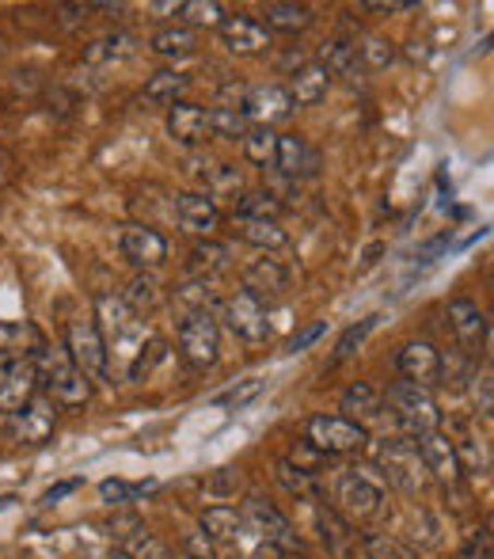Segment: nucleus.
<instances>
[{
	"label": "nucleus",
	"instance_id": "46",
	"mask_svg": "<svg viewBox=\"0 0 494 559\" xmlns=\"http://www.w3.org/2000/svg\"><path fill=\"white\" fill-rule=\"evenodd\" d=\"M365 556L370 559H419L407 545H399L396 537H388V533H370V537L362 540Z\"/></svg>",
	"mask_w": 494,
	"mask_h": 559
},
{
	"label": "nucleus",
	"instance_id": "42",
	"mask_svg": "<svg viewBox=\"0 0 494 559\" xmlns=\"http://www.w3.org/2000/svg\"><path fill=\"white\" fill-rule=\"evenodd\" d=\"M156 491V484H125V479H104L99 484V499L107 502V507H125V502L141 499V495Z\"/></svg>",
	"mask_w": 494,
	"mask_h": 559
},
{
	"label": "nucleus",
	"instance_id": "45",
	"mask_svg": "<svg viewBox=\"0 0 494 559\" xmlns=\"http://www.w3.org/2000/svg\"><path fill=\"white\" fill-rule=\"evenodd\" d=\"M122 552L130 556V559H171L168 545H164V540H156L153 533H145V530L130 533V537H125Z\"/></svg>",
	"mask_w": 494,
	"mask_h": 559
},
{
	"label": "nucleus",
	"instance_id": "43",
	"mask_svg": "<svg viewBox=\"0 0 494 559\" xmlns=\"http://www.w3.org/2000/svg\"><path fill=\"white\" fill-rule=\"evenodd\" d=\"M475 373H480V369H475L472 354H457V350L442 354V373H437L442 384H465V381H472Z\"/></svg>",
	"mask_w": 494,
	"mask_h": 559
},
{
	"label": "nucleus",
	"instance_id": "17",
	"mask_svg": "<svg viewBox=\"0 0 494 559\" xmlns=\"http://www.w3.org/2000/svg\"><path fill=\"white\" fill-rule=\"evenodd\" d=\"M293 115V99L281 84H258V88H248L244 99V118L255 126H274L281 118Z\"/></svg>",
	"mask_w": 494,
	"mask_h": 559
},
{
	"label": "nucleus",
	"instance_id": "55",
	"mask_svg": "<svg viewBox=\"0 0 494 559\" xmlns=\"http://www.w3.org/2000/svg\"><path fill=\"white\" fill-rule=\"evenodd\" d=\"M179 559H214V545H209V537H202V533H191V537L183 540V556Z\"/></svg>",
	"mask_w": 494,
	"mask_h": 559
},
{
	"label": "nucleus",
	"instance_id": "59",
	"mask_svg": "<svg viewBox=\"0 0 494 559\" xmlns=\"http://www.w3.org/2000/svg\"><path fill=\"white\" fill-rule=\"evenodd\" d=\"M111 559H130V556H125V552H115Z\"/></svg>",
	"mask_w": 494,
	"mask_h": 559
},
{
	"label": "nucleus",
	"instance_id": "29",
	"mask_svg": "<svg viewBox=\"0 0 494 559\" xmlns=\"http://www.w3.org/2000/svg\"><path fill=\"white\" fill-rule=\"evenodd\" d=\"M153 53H160V58H191L194 50H198V31H191L186 23H179V27H164L153 35Z\"/></svg>",
	"mask_w": 494,
	"mask_h": 559
},
{
	"label": "nucleus",
	"instance_id": "6",
	"mask_svg": "<svg viewBox=\"0 0 494 559\" xmlns=\"http://www.w3.org/2000/svg\"><path fill=\"white\" fill-rule=\"evenodd\" d=\"M335 502H339V514H347V522H365L381 514L384 484L362 468H347L335 484Z\"/></svg>",
	"mask_w": 494,
	"mask_h": 559
},
{
	"label": "nucleus",
	"instance_id": "26",
	"mask_svg": "<svg viewBox=\"0 0 494 559\" xmlns=\"http://www.w3.org/2000/svg\"><path fill=\"white\" fill-rule=\"evenodd\" d=\"M327 88H332V73H327L320 61H309V66L297 69L286 92H289V99H293V107H312L327 96Z\"/></svg>",
	"mask_w": 494,
	"mask_h": 559
},
{
	"label": "nucleus",
	"instance_id": "50",
	"mask_svg": "<svg viewBox=\"0 0 494 559\" xmlns=\"http://www.w3.org/2000/svg\"><path fill=\"white\" fill-rule=\"evenodd\" d=\"M240 183H244V176H240V168L237 164H217L214 171H209V199H214V194H229V191H240Z\"/></svg>",
	"mask_w": 494,
	"mask_h": 559
},
{
	"label": "nucleus",
	"instance_id": "54",
	"mask_svg": "<svg viewBox=\"0 0 494 559\" xmlns=\"http://www.w3.org/2000/svg\"><path fill=\"white\" fill-rule=\"evenodd\" d=\"M324 332H327V324H324V320H320V324H309V328H301V332H297V335H293V338H289V343H286V350H289V354H301V350H309V346L316 343V338L324 335Z\"/></svg>",
	"mask_w": 494,
	"mask_h": 559
},
{
	"label": "nucleus",
	"instance_id": "20",
	"mask_svg": "<svg viewBox=\"0 0 494 559\" xmlns=\"http://www.w3.org/2000/svg\"><path fill=\"white\" fill-rule=\"evenodd\" d=\"M168 133L179 141V145L194 148V145H206L209 138V111L198 104H176L168 107Z\"/></svg>",
	"mask_w": 494,
	"mask_h": 559
},
{
	"label": "nucleus",
	"instance_id": "48",
	"mask_svg": "<svg viewBox=\"0 0 494 559\" xmlns=\"http://www.w3.org/2000/svg\"><path fill=\"white\" fill-rule=\"evenodd\" d=\"M472 404H475V415H480V419H491V415H494V377H491V369H483V373L472 377Z\"/></svg>",
	"mask_w": 494,
	"mask_h": 559
},
{
	"label": "nucleus",
	"instance_id": "21",
	"mask_svg": "<svg viewBox=\"0 0 494 559\" xmlns=\"http://www.w3.org/2000/svg\"><path fill=\"white\" fill-rule=\"evenodd\" d=\"M96 317H99V335L107 338V346L111 343H119V338H125L130 332H137L141 328V320L130 312V305L122 301V297H115V294H99L96 297Z\"/></svg>",
	"mask_w": 494,
	"mask_h": 559
},
{
	"label": "nucleus",
	"instance_id": "27",
	"mask_svg": "<svg viewBox=\"0 0 494 559\" xmlns=\"http://www.w3.org/2000/svg\"><path fill=\"white\" fill-rule=\"evenodd\" d=\"M286 214V202L274 191H244L237 202V222H278Z\"/></svg>",
	"mask_w": 494,
	"mask_h": 559
},
{
	"label": "nucleus",
	"instance_id": "52",
	"mask_svg": "<svg viewBox=\"0 0 494 559\" xmlns=\"http://www.w3.org/2000/svg\"><path fill=\"white\" fill-rule=\"evenodd\" d=\"M176 297H179V301H186V305H194L191 312H198V309H209V297H214V294H209V282L198 278V282H186Z\"/></svg>",
	"mask_w": 494,
	"mask_h": 559
},
{
	"label": "nucleus",
	"instance_id": "4",
	"mask_svg": "<svg viewBox=\"0 0 494 559\" xmlns=\"http://www.w3.org/2000/svg\"><path fill=\"white\" fill-rule=\"evenodd\" d=\"M240 518H244V530L263 537L266 548H278V552H301V537H297L293 525H289V518L281 514L270 499H263V495H248Z\"/></svg>",
	"mask_w": 494,
	"mask_h": 559
},
{
	"label": "nucleus",
	"instance_id": "53",
	"mask_svg": "<svg viewBox=\"0 0 494 559\" xmlns=\"http://www.w3.org/2000/svg\"><path fill=\"white\" fill-rule=\"evenodd\" d=\"M460 559H491V530H487V525H483V530H475V533H468Z\"/></svg>",
	"mask_w": 494,
	"mask_h": 559
},
{
	"label": "nucleus",
	"instance_id": "8",
	"mask_svg": "<svg viewBox=\"0 0 494 559\" xmlns=\"http://www.w3.org/2000/svg\"><path fill=\"white\" fill-rule=\"evenodd\" d=\"M53 427H58V404L50 396H35L20 407V412L8 415V435L20 445H43L50 442Z\"/></svg>",
	"mask_w": 494,
	"mask_h": 559
},
{
	"label": "nucleus",
	"instance_id": "9",
	"mask_svg": "<svg viewBox=\"0 0 494 559\" xmlns=\"http://www.w3.org/2000/svg\"><path fill=\"white\" fill-rule=\"evenodd\" d=\"M365 442H370L365 427L342 419V415H316V419H309V445L316 453H358Z\"/></svg>",
	"mask_w": 494,
	"mask_h": 559
},
{
	"label": "nucleus",
	"instance_id": "57",
	"mask_svg": "<svg viewBox=\"0 0 494 559\" xmlns=\"http://www.w3.org/2000/svg\"><path fill=\"white\" fill-rule=\"evenodd\" d=\"M76 487H81V479H65V484L50 487V491H46V495H43V499H38V502H43V507H53V502H58V499H65V495H73Z\"/></svg>",
	"mask_w": 494,
	"mask_h": 559
},
{
	"label": "nucleus",
	"instance_id": "58",
	"mask_svg": "<svg viewBox=\"0 0 494 559\" xmlns=\"http://www.w3.org/2000/svg\"><path fill=\"white\" fill-rule=\"evenodd\" d=\"M12 502H15L12 495H0V510H8V507H12Z\"/></svg>",
	"mask_w": 494,
	"mask_h": 559
},
{
	"label": "nucleus",
	"instance_id": "30",
	"mask_svg": "<svg viewBox=\"0 0 494 559\" xmlns=\"http://www.w3.org/2000/svg\"><path fill=\"white\" fill-rule=\"evenodd\" d=\"M244 533V518L237 507H209L202 510V537L209 540H237Z\"/></svg>",
	"mask_w": 494,
	"mask_h": 559
},
{
	"label": "nucleus",
	"instance_id": "2",
	"mask_svg": "<svg viewBox=\"0 0 494 559\" xmlns=\"http://www.w3.org/2000/svg\"><path fill=\"white\" fill-rule=\"evenodd\" d=\"M376 468L384 472L396 491L403 495H419L422 484H426V468L419 461V449H414V438H381L376 442Z\"/></svg>",
	"mask_w": 494,
	"mask_h": 559
},
{
	"label": "nucleus",
	"instance_id": "38",
	"mask_svg": "<svg viewBox=\"0 0 494 559\" xmlns=\"http://www.w3.org/2000/svg\"><path fill=\"white\" fill-rule=\"evenodd\" d=\"M278 484L286 487L293 499H316V491H320L316 472L301 468V464H293L289 456H281L278 461Z\"/></svg>",
	"mask_w": 494,
	"mask_h": 559
},
{
	"label": "nucleus",
	"instance_id": "25",
	"mask_svg": "<svg viewBox=\"0 0 494 559\" xmlns=\"http://www.w3.org/2000/svg\"><path fill=\"white\" fill-rule=\"evenodd\" d=\"M339 407H342V419L358 423V427H370V423H376L384 415V400L376 396V389H373V384H365V381L350 384V389L342 392Z\"/></svg>",
	"mask_w": 494,
	"mask_h": 559
},
{
	"label": "nucleus",
	"instance_id": "3",
	"mask_svg": "<svg viewBox=\"0 0 494 559\" xmlns=\"http://www.w3.org/2000/svg\"><path fill=\"white\" fill-rule=\"evenodd\" d=\"M388 412L396 415V423L411 438L430 435V430H437V423H442V412H437L430 389H419V384H407V381L388 389Z\"/></svg>",
	"mask_w": 494,
	"mask_h": 559
},
{
	"label": "nucleus",
	"instance_id": "39",
	"mask_svg": "<svg viewBox=\"0 0 494 559\" xmlns=\"http://www.w3.org/2000/svg\"><path fill=\"white\" fill-rule=\"evenodd\" d=\"M244 156L251 164L270 168L274 156H278V133H274L270 126H251V130L244 133Z\"/></svg>",
	"mask_w": 494,
	"mask_h": 559
},
{
	"label": "nucleus",
	"instance_id": "14",
	"mask_svg": "<svg viewBox=\"0 0 494 559\" xmlns=\"http://www.w3.org/2000/svg\"><path fill=\"white\" fill-rule=\"evenodd\" d=\"M445 317H449V328L457 332L460 346H465V354H480V350H487V346H491L487 312H483L475 301H468V297H457V301H449Z\"/></svg>",
	"mask_w": 494,
	"mask_h": 559
},
{
	"label": "nucleus",
	"instance_id": "10",
	"mask_svg": "<svg viewBox=\"0 0 494 559\" xmlns=\"http://www.w3.org/2000/svg\"><path fill=\"white\" fill-rule=\"evenodd\" d=\"M225 324L244 343H266L270 338V312H266V305L258 297L244 294V289L225 301Z\"/></svg>",
	"mask_w": 494,
	"mask_h": 559
},
{
	"label": "nucleus",
	"instance_id": "7",
	"mask_svg": "<svg viewBox=\"0 0 494 559\" xmlns=\"http://www.w3.org/2000/svg\"><path fill=\"white\" fill-rule=\"evenodd\" d=\"M65 354L73 358V366L81 369L88 381H107L111 373V354H107V338L99 335L96 324L76 320L65 332Z\"/></svg>",
	"mask_w": 494,
	"mask_h": 559
},
{
	"label": "nucleus",
	"instance_id": "31",
	"mask_svg": "<svg viewBox=\"0 0 494 559\" xmlns=\"http://www.w3.org/2000/svg\"><path fill=\"white\" fill-rule=\"evenodd\" d=\"M137 46V38L130 31H115V35H104L84 50V61L88 66H111V61H125Z\"/></svg>",
	"mask_w": 494,
	"mask_h": 559
},
{
	"label": "nucleus",
	"instance_id": "18",
	"mask_svg": "<svg viewBox=\"0 0 494 559\" xmlns=\"http://www.w3.org/2000/svg\"><path fill=\"white\" fill-rule=\"evenodd\" d=\"M289 289V266L274 255H263L255 263L244 266V294L258 297V301H270V297H281Z\"/></svg>",
	"mask_w": 494,
	"mask_h": 559
},
{
	"label": "nucleus",
	"instance_id": "23",
	"mask_svg": "<svg viewBox=\"0 0 494 559\" xmlns=\"http://www.w3.org/2000/svg\"><path fill=\"white\" fill-rule=\"evenodd\" d=\"M453 442V453H457V464L460 472H472V476H487L491 472V442L483 435H475L468 423H460L457 427V438H449Z\"/></svg>",
	"mask_w": 494,
	"mask_h": 559
},
{
	"label": "nucleus",
	"instance_id": "35",
	"mask_svg": "<svg viewBox=\"0 0 494 559\" xmlns=\"http://www.w3.org/2000/svg\"><path fill=\"white\" fill-rule=\"evenodd\" d=\"M237 236L251 248H263L266 255L289 243V233L278 222H237Z\"/></svg>",
	"mask_w": 494,
	"mask_h": 559
},
{
	"label": "nucleus",
	"instance_id": "33",
	"mask_svg": "<svg viewBox=\"0 0 494 559\" xmlns=\"http://www.w3.org/2000/svg\"><path fill=\"white\" fill-rule=\"evenodd\" d=\"M316 525H320V537H324V545L332 548V552H350V545H354V533H350V522L339 514V510L332 507H320L316 510Z\"/></svg>",
	"mask_w": 494,
	"mask_h": 559
},
{
	"label": "nucleus",
	"instance_id": "13",
	"mask_svg": "<svg viewBox=\"0 0 494 559\" xmlns=\"http://www.w3.org/2000/svg\"><path fill=\"white\" fill-rule=\"evenodd\" d=\"M414 449H419V461L426 468V476H434L442 487H460V464H457V453H453V442L449 435L442 430H430V435L414 438Z\"/></svg>",
	"mask_w": 494,
	"mask_h": 559
},
{
	"label": "nucleus",
	"instance_id": "40",
	"mask_svg": "<svg viewBox=\"0 0 494 559\" xmlns=\"http://www.w3.org/2000/svg\"><path fill=\"white\" fill-rule=\"evenodd\" d=\"M248 130H251V122L244 118V111H229V107H214V111H209V138L244 141Z\"/></svg>",
	"mask_w": 494,
	"mask_h": 559
},
{
	"label": "nucleus",
	"instance_id": "47",
	"mask_svg": "<svg viewBox=\"0 0 494 559\" xmlns=\"http://www.w3.org/2000/svg\"><path fill=\"white\" fill-rule=\"evenodd\" d=\"M376 320H381V317H376V312H373V317H365L362 324L347 328V335H342V338H339V346H335V358H332V361H347L350 354H354L358 346L365 343V335H370L373 328H376Z\"/></svg>",
	"mask_w": 494,
	"mask_h": 559
},
{
	"label": "nucleus",
	"instance_id": "34",
	"mask_svg": "<svg viewBox=\"0 0 494 559\" xmlns=\"http://www.w3.org/2000/svg\"><path fill=\"white\" fill-rule=\"evenodd\" d=\"M320 66L332 76L358 73V69H362V61H358V43H350V38H332V43L320 50Z\"/></svg>",
	"mask_w": 494,
	"mask_h": 559
},
{
	"label": "nucleus",
	"instance_id": "32",
	"mask_svg": "<svg viewBox=\"0 0 494 559\" xmlns=\"http://www.w3.org/2000/svg\"><path fill=\"white\" fill-rule=\"evenodd\" d=\"M229 266H232L229 243H217V240L194 243V251H191V271L194 274H202V278H214V274H225Z\"/></svg>",
	"mask_w": 494,
	"mask_h": 559
},
{
	"label": "nucleus",
	"instance_id": "15",
	"mask_svg": "<svg viewBox=\"0 0 494 559\" xmlns=\"http://www.w3.org/2000/svg\"><path fill=\"white\" fill-rule=\"evenodd\" d=\"M122 255L133 266L148 271V266H160L168 259V240L164 233H156L153 225H125L122 228Z\"/></svg>",
	"mask_w": 494,
	"mask_h": 559
},
{
	"label": "nucleus",
	"instance_id": "49",
	"mask_svg": "<svg viewBox=\"0 0 494 559\" xmlns=\"http://www.w3.org/2000/svg\"><path fill=\"white\" fill-rule=\"evenodd\" d=\"M160 358H164V343H160V338H148V350H145V346H141V354L130 361V369H125V377H130V381H145V377L153 373V366H156V361H160Z\"/></svg>",
	"mask_w": 494,
	"mask_h": 559
},
{
	"label": "nucleus",
	"instance_id": "51",
	"mask_svg": "<svg viewBox=\"0 0 494 559\" xmlns=\"http://www.w3.org/2000/svg\"><path fill=\"white\" fill-rule=\"evenodd\" d=\"M391 58H396V50H391V43H384V38H365V43L358 46V61L370 69L391 66Z\"/></svg>",
	"mask_w": 494,
	"mask_h": 559
},
{
	"label": "nucleus",
	"instance_id": "22",
	"mask_svg": "<svg viewBox=\"0 0 494 559\" xmlns=\"http://www.w3.org/2000/svg\"><path fill=\"white\" fill-rule=\"evenodd\" d=\"M274 168L289 179H304L320 171V148H312L304 138H278V156H274Z\"/></svg>",
	"mask_w": 494,
	"mask_h": 559
},
{
	"label": "nucleus",
	"instance_id": "36",
	"mask_svg": "<svg viewBox=\"0 0 494 559\" xmlns=\"http://www.w3.org/2000/svg\"><path fill=\"white\" fill-rule=\"evenodd\" d=\"M263 15H266V27L274 31H304L316 23V12L309 4H266Z\"/></svg>",
	"mask_w": 494,
	"mask_h": 559
},
{
	"label": "nucleus",
	"instance_id": "24",
	"mask_svg": "<svg viewBox=\"0 0 494 559\" xmlns=\"http://www.w3.org/2000/svg\"><path fill=\"white\" fill-rule=\"evenodd\" d=\"M43 346V332L27 320H0V361L35 358Z\"/></svg>",
	"mask_w": 494,
	"mask_h": 559
},
{
	"label": "nucleus",
	"instance_id": "28",
	"mask_svg": "<svg viewBox=\"0 0 494 559\" xmlns=\"http://www.w3.org/2000/svg\"><path fill=\"white\" fill-rule=\"evenodd\" d=\"M186 88H191V76L176 73V69H164V73H156L153 81L145 84V99L156 107H176V104H183Z\"/></svg>",
	"mask_w": 494,
	"mask_h": 559
},
{
	"label": "nucleus",
	"instance_id": "44",
	"mask_svg": "<svg viewBox=\"0 0 494 559\" xmlns=\"http://www.w3.org/2000/svg\"><path fill=\"white\" fill-rule=\"evenodd\" d=\"M263 392H266V381H263V377H248V381H240V384H232V389L217 392L214 404H217V407H244V404H251V400L263 396Z\"/></svg>",
	"mask_w": 494,
	"mask_h": 559
},
{
	"label": "nucleus",
	"instance_id": "16",
	"mask_svg": "<svg viewBox=\"0 0 494 559\" xmlns=\"http://www.w3.org/2000/svg\"><path fill=\"white\" fill-rule=\"evenodd\" d=\"M176 222L191 236H209L221 225V210H217V202L206 191H186L176 199Z\"/></svg>",
	"mask_w": 494,
	"mask_h": 559
},
{
	"label": "nucleus",
	"instance_id": "41",
	"mask_svg": "<svg viewBox=\"0 0 494 559\" xmlns=\"http://www.w3.org/2000/svg\"><path fill=\"white\" fill-rule=\"evenodd\" d=\"M179 15H183L191 31L221 27V23H225V8L217 4V0H186V4H179Z\"/></svg>",
	"mask_w": 494,
	"mask_h": 559
},
{
	"label": "nucleus",
	"instance_id": "37",
	"mask_svg": "<svg viewBox=\"0 0 494 559\" xmlns=\"http://www.w3.org/2000/svg\"><path fill=\"white\" fill-rule=\"evenodd\" d=\"M122 301L130 305L133 317H141V312H153L156 305L164 301V289H160V282H156L153 274H137V278L125 286Z\"/></svg>",
	"mask_w": 494,
	"mask_h": 559
},
{
	"label": "nucleus",
	"instance_id": "5",
	"mask_svg": "<svg viewBox=\"0 0 494 559\" xmlns=\"http://www.w3.org/2000/svg\"><path fill=\"white\" fill-rule=\"evenodd\" d=\"M179 350L194 369L217 366V358H221V328H217L214 312L198 309L179 320Z\"/></svg>",
	"mask_w": 494,
	"mask_h": 559
},
{
	"label": "nucleus",
	"instance_id": "11",
	"mask_svg": "<svg viewBox=\"0 0 494 559\" xmlns=\"http://www.w3.org/2000/svg\"><path fill=\"white\" fill-rule=\"evenodd\" d=\"M396 369L407 384L430 389V384H437V373H442V350L430 338H411V343L399 346Z\"/></svg>",
	"mask_w": 494,
	"mask_h": 559
},
{
	"label": "nucleus",
	"instance_id": "12",
	"mask_svg": "<svg viewBox=\"0 0 494 559\" xmlns=\"http://www.w3.org/2000/svg\"><path fill=\"white\" fill-rule=\"evenodd\" d=\"M38 396V369L35 358L0 361V412H20L27 400Z\"/></svg>",
	"mask_w": 494,
	"mask_h": 559
},
{
	"label": "nucleus",
	"instance_id": "56",
	"mask_svg": "<svg viewBox=\"0 0 494 559\" xmlns=\"http://www.w3.org/2000/svg\"><path fill=\"white\" fill-rule=\"evenodd\" d=\"M237 487H240V476H237V472L221 468V476H217V479H209V484H206V491H209V495H232V491H237Z\"/></svg>",
	"mask_w": 494,
	"mask_h": 559
},
{
	"label": "nucleus",
	"instance_id": "1",
	"mask_svg": "<svg viewBox=\"0 0 494 559\" xmlns=\"http://www.w3.org/2000/svg\"><path fill=\"white\" fill-rule=\"evenodd\" d=\"M38 384H46V396L58 407H84L92 400V381L73 366L65 346H38L35 354Z\"/></svg>",
	"mask_w": 494,
	"mask_h": 559
},
{
	"label": "nucleus",
	"instance_id": "19",
	"mask_svg": "<svg viewBox=\"0 0 494 559\" xmlns=\"http://www.w3.org/2000/svg\"><path fill=\"white\" fill-rule=\"evenodd\" d=\"M217 31H221L225 50L240 53V58H248V53H263L266 46H270L266 27L258 20H251V15H225V23Z\"/></svg>",
	"mask_w": 494,
	"mask_h": 559
}]
</instances>
